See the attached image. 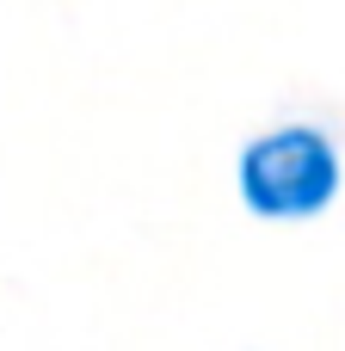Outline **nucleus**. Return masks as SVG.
I'll list each match as a JSON object with an SVG mask.
<instances>
[{
    "instance_id": "obj_1",
    "label": "nucleus",
    "mask_w": 345,
    "mask_h": 351,
    "mask_svg": "<svg viewBox=\"0 0 345 351\" xmlns=\"http://www.w3.org/2000/svg\"><path fill=\"white\" fill-rule=\"evenodd\" d=\"M333 191H340V154L309 123L272 130V136L247 142V154H241V197L253 216L302 222V216H321L333 204Z\"/></svg>"
}]
</instances>
